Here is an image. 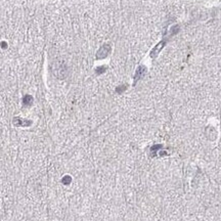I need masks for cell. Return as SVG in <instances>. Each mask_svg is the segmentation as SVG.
Returning <instances> with one entry per match:
<instances>
[{"mask_svg":"<svg viewBox=\"0 0 221 221\" xmlns=\"http://www.w3.org/2000/svg\"><path fill=\"white\" fill-rule=\"evenodd\" d=\"M13 123H15L16 126H29V125L32 124L31 121L24 120V119H20V118H16L15 120H13Z\"/></svg>","mask_w":221,"mask_h":221,"instance_id":"cell-1","label":"cell"},{"mask_svg":"<svg viewBox=\"0 0 221 221\" xmlns=\"http://www.w3.org/2000/svg\"><path fill=\"white\" fill-rule=\"evenodd\" d=\"M32 102H33V97H32V96L26 95L25 97L23 98V103L25 106H31V105H32Z\"/></svg>","mask_w":221,"mask_h":221,"instance_id":"cell-2","label":"cell"},{"mask_svg":"<svg viewBox=\"0 0 221 221\" xmlns=\"http://www.w3.org/2000/svg\"><path fill=\"white\" fill-rule=\"evenodd\" d=\"M61 181H63L64 184H69L72 181V178H71V176H65V177L61 179Z\"/></svg>","mask_w":221,"mask_h":221,"instance_id":"cell-3","label":"cell"},{"mask_svg":"<svg viewBox=\"0 0 221 221\" xmlns=\"http://www.w3.org/2000/svg\"><path fill=\"white\" fill-rule=\"evenodd\" d=\"M142 70H143L142 68H140L139 70H138L137 74H136V77H135V79H139V78L141 77V76H142Z\"/></svg>","mask_w":221,"mask_h":221,"instance_id":"cell-4","label":"cell"}]
</instances>
